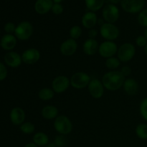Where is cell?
I'll return each mask as SVG.
<instances>
[{
    "instance_id": "6da1fadb",
    "label": "cell",
    "mask_w": 147,
    "mask_h": 147,
    "mask_svg": "<svg viewBox=\"0 0 147 147\" xmlns=\"http://www.w3.org/2000/svg\"><path fill=\"white\" fill-rule=\"evenodd\" d=\"M126 78L120 70H110L102 78V83L106 89L110 91H116L123 87Z\"/></svg>"
},
{
    "instance_id": "7a4b0ae2",
    "label": "cell",
    "mask_w": 147,
    "mask_h": 147,
    "mask_svg": "<svg viewBox=\"0 0 147 147\" xmlns=\"http://www.w3.org/2000/svg\"><path fill=\"white\" fill-rule=\"evenodd\" d=\"M54 129L59 134L66 136L70 134L73 131V123L67 116L60 115L57 116L53 123Z\"/></svg>"
},
{
    "instance_id": "3957f363",
    "label": "cell",
    "mask_w": 147,
    "mask_h": 147,
    "mask_svg": "<svg viewBox=\"0 0 147 147\" xmlns=\"http://www.w3.org/2000/svg\"><path fill=\"white\" fill-rule=\"evenodd\" d=\"M136 55V47L131 42L123 43L118 49L117 57L121 63L131 60Z\"/></svg>"
},
{
    "instance_id": "277c9868",
    "label": "cell",
    "mask_w": 147,
    "mask_h": 147,
    "mask_svg": "<svg viewBox=\"0 0 147 147\" xmlns=\"http://www.w3.org/2000/svg\"><path fill=\"white\" fill-rule=\"evenodd\" d=\"M34 27L32 23L28 21H23L17 26L14 34L18 40L26 41L32 37Z\"/></svg>"
},
{
    "instance_id": "5b68a950",
    "label": "cell",
    "mask_w": 147,
    "mask_h": 147,
    "mask_svg": "<svg viewBox=\"0 0 147 147\" xmlns=\"http://www.w3.org/2000/svg\"><path fill=\"white\" fill-rule=\"evenodd\" d=\"M100 34L104 40L114 41L119 37L120 30L114 24L104 22L100 27Z\"/></svg>"
},
{
    "instance_id": "8992f818",
    "label": "cell",
    "mask_w": 147,
    "mask_h": 147,
    "mask_svg": "<svg viewBox=\"0 0 147 147\" xmlns=\"http://www.w3.org/2000/svg\"><path fill=\"white\" fill-rule=\"evenodd\" d=\"M70 86L76 89H83L88 87L91 80L90 76L85 72H77L70 78Z\"/></svg>"
},
{
    "instance_id": "52a82bcc",
    "label": "cell",
    "mask_w": 147,
    "mask_h": 147,
    "mask_svg": "<svg viewBox=\"0 0 147 147\" xmlns=\"http://www.w3.org/2000/svg\"><path fill=\"white\" fill-rule=\"evenodd\" d=\"M145 0H121V6L123 11L129 14H137L144 9Z\"/></svg>"
},
{
    "instance_id": "ba28073f",
    "label": "cell",
    "mask_w": 147,
    "mask_h": 147,
    "mask_svg": "<svg viewBox=\"0 0 147 147\" xmlns=\"http://www.w3.org/2000/svg\"><path fill=\"white\" fill-rule=\"evenodd\" d=\"M102 16L106 22L114 24L119 20L120 12L117 6L110 3L103 7Z\"/></svg>"
},
{
    "instance_id": "9c48e42d",
    "label": "cell",
    "mask_w": 147,
    "mask_h": 147,
    "mask_svg": "<svg viewBox=\"0 0 147 147\" xmlns=\"http://www.w3.org/2000/svg\"><path fill=\"white\" fill-rule=\"evenodd\" d=\"M117 44L114 41H108L105 40L99 45L98 53L103 58H109V57H114L118 52Z\"/></svg>"
},
{
    "instance_id": "30bf717a",
    "label": "cell",
    "mask_w": 147,
    "mask_h": 147,
    "mask_svg": "<svg viewBox=\"0 0 147 147\" xmlns=\"http://www.w3.org/2000/svg\"><path fill=\"white\" fill-rule=\"evenodd\" d=\"M70 86V78L65 76H58L53 79L52 82V89L55 93L60 94L69 88Z\"/></svg>"
},
{
    "instance_id": "8fae6325",
    "label": "cell",
    "mask_w": 147,
    "mask_h": 147,
    "mask_svg": "<svg viewBox=\"0 0 147 147\" xmlns=\"http://www.w3.org/2000/svg\"><path fill=\"white\" fill-rule=\"evenodd\" d=\"M87 88L90 96L95 99L101 98L104 94L105 88L101 80L98 79H91Z\"/></svg>"
},
{
    "instance_id": "7c38bea8",
    "label": "cell",
    "mask_w": 147,
    "mask_h": 147,
    "mask_svg": "<svg viewBox=\"0 0 147 147\" xmlns=\"http://www.w3.org/2000/svg\"><path fill=\"white\" fill-rule=\"evenodd\" d=\"M78 43L76 40L72 38L67 39L61 43L60 46V51L63 55L70 57L73 55L77 51Z\"/></svg>"
},
{
    "instance_id": "4fadbf2b",
    "label": "cell",
    "mask_w": 147,
    "mask_h": 147,
    "mask_svg": "<svg viewBox=\"0 0 147 147\" xmlns=\"http://www.w3.org/2000/svg\"><path fill=\"white\" fill-rule=\"evenodd\" d=\"M40 52L36 48H28L22 54V62L27 65H34L40 59Z\"/></svg>"
},
{
    "instance_id": "5bb4252c",
    "label": "cell",
    "mask_w": 147,
    "mask_h": 147,
    "mask_svg": "<svg viewBox=\"0 0 147 147\" xmlns=\"http://www.w3.org/2000/svg\"><path fill=\"white\" fill-rule=\"evenodd\" d=\"M4 60L7 65L13 68L18 67L22 63V55L14 51H9L6 53L4 57Z\"/></svg>"
},
{
    "instance_id": "9a60e30c",
    "label": "cell",
    "mask_w": 147,
    "mask_h": 147,
    "mask_svg": "<svg viewBox=\"0 0 147 147\" xmlns=\"http://www.w3.org/2000/svg\"><path fill=\"white\" fill-rule=\"evenodd\" d=\"M25 112L22 108L15 107L10 112V120L15 126H20L25 120Z\"/></svg>"
},
{
    "instance_id": "2e32d148",
    "label": "cell",
    "mask_w": 147,
    "mask_h": 147,
    "mask_svg": "<svg viewBox=\"0 0 147 147\" xmlns=\"http://www.w3.org/2000/svg\"><path fill=\"white\" fill-rule=\"evenodd\" d=\"M81 22L85 28L88 29V30L94 28V27L98 23L97 15L93 11H87L82 17Z\"/></svg>"
},
{
    "instance_id": "e0dca14e",
    "label": "cell",
    "mask_w": 147,
    "mask_h": 147,
    "mask_svg": "<svg viewBox=\"0 0 147 147\" xmlns=\"http://www.w3.org/2000/svg\"><path fill=\"white\" fill-rule=\"evenodd\" d=\"M99 44L96 39L88 38L84 42L83 45V51L88 56L94 55L98 52Z\"/></svg>"
},
{
    "instance_id": "ac0fdd59",
    "label": "cell",
    "mask_w": 147,
    "mask_h": 147,
    "mask_svg": "<svg viewBox=\"0 0 147 147\" xmlns=\"http://www.w3.org/2000/svg\"><path fill=\"white\" fill-rule=\"evenodd\" d=\"M122 88L126 94L129 96H134L139 91V86L138 82L134 78H128L125 80Z\"/></svg>"
},
{
    "instance_id": "d6986e66",
    "label": "cell",
    "mask_w": 147,
    "mask_h": 147,
    "mask_svg": "<svg viewBox=\"0 0 147 147\" xmlns=\"http://www.w3.org/2000/svg\"><path fill=\"white\" fill-rule=\"evenodd\" d=\"M53 0H37L34 4V10L39 14H45L52 9Z\"/></svg>"
},
{
    "instance_id": "ffe728a7",
    "label": "cell",
    "mask_w": 147,
    "mask_h": 147,
    "mask_svg": "<svg viewBox=\"0 0 147 147\" xmlns=\"http://www.w3.org/2000/svg\"><path fill=\"white\" fill-rule=\"evenodd\" d=\"M17 43V37H15V35L7 34H4L1 37V41H0V45L4 50L9 51V50H13L16 47Z\"/></svg>"
},
{
    "instance_id": "44dd1931",
    "label": "cell",
    "mask_w": 147,
    "mask_h": 147,
    "mask_svg": "<svg viewBox=\"0 0 147 147\" xmlns=\"http://www.w3.org/2000/svg\"><path fill=\"white\" fill-rule=\"evenodd\" d=\"M58 113V109L53 105H47L44 106L41 111L42 116L46 120H55L59 116Z\"/></svg>"
},
{
    "instance_id": "7402d4cb",
    "label": "cell",
    "mask_w": 147,
    "mask_h": 147,
    "mask_svg": "<svg viewBox=\"0 0 147 147\" xmlns=\"http://www.w3.org/2000/svg\"><path fill=\"white\" fill-rule=\"evenodd\" d=\"M33 143L39 147H44L49 144V136L42 131L37 132L32 138Z\"/></svg>"
},
{
    "instance_id": "603a6c76",
    "label": "cell",
    "mask_w": 147,
    "mask_h": 147,
    "mask_svg": "<svg viewBox=\"0 0 147 147\" xmlns=\"http://www.w3.org/2000/svg\"><path fill=\"white\" fill-rule=\"evenodd\" d=\"M105 0H85L86 6L90 11L96 12L103 8Z\"/></svg>"
},
{
    "instance_id": "cb8c5ba5",
    "label": "cell",
    "mask_w": 147,
    "mask_h": 147,
    "mask_svg": "<svg viewBox=\"0 0 147 147\" xmlns=\"http://www.w3.org/2000/svg\"><path fill=\"white\" fill-rule=\"evenodd\" d=\"M55 96V92L52 88H44L40 90L38 92V97L40 100L43 101H47L53 98Z\"/></svg>"
},
{
    "instance_id": "d4e9b609",
    "label": "cell",
    "mask_w": 147,
    "mask_h": 147,
    "mask_svg": "<svg viewBox=\"0 0 147 147\" xmlns=\"http://www.w3.org/2000/svg\"><path fill=\"white\" fill-rule=\"evenodd\" d=\"M121 63V62L119 60L118 57H111L106 59V62H105V65H106V67L109 70H117V69L120 66Z\"/></svg>"
},
{
    "instance_id": "484cf974",
    "label": "cell",
    "mask_w": 147,
    "mask_h": 147,
    "mask_svg": "<svg viewBox=\"0 0 147 147\" xmlns=\"http://www.w3.org/2000/svg\"><path fill=\"white\" fill-rule=\"evenodd\" d=\"M135 133L137 137L142 140L147 139V124L146 123H139L135 129Z\"/></svg>"
},
{
    "instance_id": "4316f807",
    "label": "cell",
    "mask_w": 147,
    "mask_h": 147,
    "mask_svg": "<svg viewBox=\"0 0 147 147\" xmlns=\"http://www.w3.org/2000/svg\"><path fill=\"white\" fill-rule=\"evenodd\" d=\"M20 129L24 134H31L34 133L35 130V126L32 122H24L20 125Z\"/></svg>"
},
{
    "instance_id": "83f0119b",
    "label": "cell",
    "mask_w": 147,
    "mask_h": 147,
    "mask_svg": "<svg viewBox=\"0 0 147 147\" xmlns=\"http://www.w3.org/2000/svg\"><path fill=\"white\" fill-rule=\"evenodd\" d=\"M82 33H83L82 28L78 25L73 26V27L70 29V31H69L70 38L76 40L81 37Z\"/></svg>"
},
{
    "instance_id": "f1b7e54d",
    "label": "cell",
    "mask_w": 147,
    "mask_h": 147,
    "mask_svg": "<svg viewBox=\"0 0 147 147\" xmlns=\"http://www.w3.org/2000/svg\"><path fill=\"white\" fill-rule=\"evenodd\" d=\"M137 20L139 24H140L142 27H147V8L144 9L141 12L139 13L138 15Z\"/></svg>"
},
{
    "instance_id": "f546056e",
    "label": "cell",
    "mask_w": 147,
    "mask_h": 147,
    "mask_svg": "<svg viewBox=\"0 0 147 147\" xmlns=\"http://www.w3.org/2000/svg\"><path fill=\"white\" fill-rule=\"evenodd\" d=\"M139 111L142 117L147 121V97L142 100L139 106Z\"/></svg>"
},
{
    "instance_id": "4dcf8cb0",
    "label": "cell",
    "mask_w": 147,
    "mask_h": 147,
    "mask_svg": "<svg viewBox=\"0 0 147 147\" xmlns=\"http://www.w3.org/2000/svg\"><path fill=\"white\" fill-rule=\"evenodd\" d=\"M53 143L57 147H65L67 144L65 136L60 134H59L58 136H56Z\"/></svg>"
},
{
    "instance_id": "1f68e13d",
    "label": "cell",
    "mask_w": 147,
    "mask_h": 147,
    "mask_svg": "<svg viewBox=\"0 0 147 147\" xmlns=\"http://www.w3.org/2000/svg\"><path fill=\"white\" fill-rule=\"evenodd\" d=\"M52 12L55 15H60L63 12V7L60 3H54L51 9Z\"/></svg>"
},
{
    "instance_id": "d6a6232c",
    "label": "cell",
    "mask_w": 147,
    "mask_h": 147,
    "mask_svg": "<svg viewBox=\"0 0 147 147\" xmlns=\"http://www.w3.org/2000/svg\"><path fill=\"white\" fill-rule=\"evenodd\" d=\"M135 42H136V45L138 47H144V48L145 46L147 44V40L146 37H144V35L142 34V35H139L136 37V40H135Z\"/></svg>"
},
{
    "instance_id": "836d02e7",
    "label": "cell",
    "mask_w": 147,
    "mask_h": 147,
    "mask_svg": "<svg viewBox=\"0 0 147 147\" xmlns=\"http://www.w3.org/2000/svg\"><path fill=\"white\" fill-rule=\"evenodd\" d=\"M16 26L14 23L12 22H7V24L4 25V31L9 34H12L13 33L15 32L16 30Z\"/></svg>"
},
{
    "instance_id": "e575fe53",
    "label": "cell",
    "mask_w": 147,
    "mask_h": 147,
    "mask_svg": "<svg viewBox=\"0 0 147 147\" xmlns=\"http://www.w3.org/2000/svg\"><path fill=\"white\" fill-rule=\"evenodd\" d=\"M7 69L6 66L0 62V81H2L7 76Z\"/></svg>"
},
{
    "instance_id": "d590c367",
    "label": "cell",
    "mask_w": 147,
    "mask_h": 147,
    "mask_svg": "<svg viewBox=\"0 0 147 147\" xmlns=\"http://www.w3.org/2000/svg\"><path fill=\"white\" fill-rule=\"evenodd\" d=\"M120 71H121V73H122V75H123V76L126 78V77H128V76H130V74L131 73V67H129V66L126 65V66H123V67H122Z\"/></svg>"
},
{
    "instance_id": "8d00e7d4",
    "label": "cell",
    "mask_w": 147,
    "mask_h": 147,
    "mask_svg": "<svg viewBox=\"0 0 147 147\" xmlns=\"http://www.w3.org/2000/svg\"><path fill=\"white\" fill-rule=\"evenodd\" d=\"M98 34V32L97 30L94 28L90 29L88 31V37L90 39H96L97 37Z\"/></svg>"
},
{
    "instance_id": "74e56055",
    "label": "cell",
    "mask_w": 147,
    "mask_h": 147,
    "mask_svg": "<svg viewBox=\"0 0 147 147\" xmlns=\"http://www.w3.org/2000/svg\"><path fill=\"white\" fill-rule=\"evenodd\" d=\"M24 147H39V146H37V145H36L34 143H33V142H30V143H28L27 144L24 145Z\"/></svg>"
},
{
    "instance_id": "f35d334b",
    "label": "cell",
    "mask_w": 147,
    "mask_h": 147,
    "mask_svg": "<svg viewBox=\"0 0 147 147\" xmlns=\"http://www.w3.org/2000/svg\"><path fill=\"white\" fill-rule=\"evenodd\" d=\"M109 1L111 2V4H117L119 3H121V0H109Z\"/></svg>"
},
{
    "instance_id": "ab89813d",
    "label": "cell",
    "mask_w": 147,
    "mask_h": 147,
    "mask_svg": "<svg viewBox=\"0 0 147 147\" xmlns=\"http://www.w3.org/2000/svg\"><path fill=\"white\" fill-rule=\"evenodd\" d=\"M44 147H57V146L54 144V143H49L48 144L46 145V146Z\"/></svg>"
},
{
    "instance_id": "60d3db41",
    "label": "cell",
    "mask_w": 147,
    "mask_h": 147,
    "mask_svg": "<svg viewBox=\"0 0 147 147\" xmlns=\"http://www.w3.org/2000/svg\"><path fill=\"white\" fill-rule=\"evenodd\" d=\"M144 37H146V40H147V27L146 28H145L144 32Z\"/></svg>"
},
{
    "instance_id": "b9f144b4",
    "label": "cell",
    "mask_w": 147,
    "mask_h": 147,
    "mask_svg": "<svg viewBox=\"0 0 147 147\" xmlns=\"http://www.w3.org/2000/svg\"><path fill=\"white\" fill-rule=\"evenodd\" d=\"M63 1V0H53V3H60V2H62Z\"/></svg>"
},
{
    "instance_id": "7bdbcfd3",
    "label": "cell",
    "mask_w": 147,
    "mask_h": 147,
    "mask_svg": "<svg viewBox=\"0 0 147 147\" xmlns=\"http://www.w3.org/2000/svg\"><path fill=\"white\" fill-rule=\"evenodd\" d=\"M144 53H145V54H146V55L147 56V44L144 47Z\"/></svg>"
}]
</instances>
